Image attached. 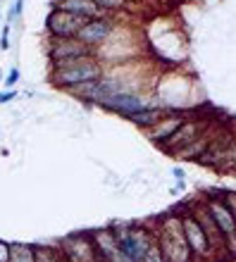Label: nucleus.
<instances>
[{"label":"nucleus","mask_w":236,"mask_h":262,"mask_svg":"<svg viewBox=\"0 0 236 262\" xmlns=\"http://www.w3.org/2000/svg\"><path fill=\"white\" fill-rule=\"evenodd\" d=\"M36 262H62V255L53 248H43V246H34Z\"/></svg>","instance_id":"nucleus-14"},{"label":"nucleus","mask_w":236,"mask_h":262,"mask_svg":"<svg viewBox=\"0 0 236 262\" xmlns=\"http://www.w3.org/2000/svg\"><path fill=\"white\" fill-rule=\"evenodd\" d=\"M19 76H22V72L17 67H12V69H10V74L5 76V86H10V89H12L14 83L19 81Z\"/></svg>","instance_id":"nucleus-18"},{"label":"nucleus","mask_w":236,"mask_h":262,"mask_svg":"<svg viewBox=\"0 0 236 262\" xmlns=\"http://www.w3.org/2000/svg\"><path fill=\"white\" fill-rule=\"evenodd\" d=\"M0 48H3V50H7V48H10V27H5V29H3V38H0Z\"/></svg>","instance_id":"nucleus-21"},{"label":"nucleus","mask_w":236,"mask_h":262,"mask_svg":"<svg viewBox=\"0 0 236 262\" xmlns=\"http://www.w3.org/2000/svg\"><path fill=\"white\" fill-rule=\"evenodd\" d=\"M222 198H224V203L229 205L231 214H234V220H236V191H227V193H222Z\"/></svg>","instance_id":"nucleus-17"},{"label":"nucleus","mask_w":236,"mask_h":262,"mask_svg":"<svg viewBox=\"0 0 236 262\" xmlns=\"http://www.w3.org/2000/svg\"><path fill=\"white\" fill-rule=\"evenodd\" d=\"M103 12H117V10H122V7L126 5V0H93Z\"/></svg>","instance_id":"nucleus-15"},{"label":"nucleus","mask_w":236,"mask_h":262,"mask_svg":"<svg viewBox=\"0 0 236 262\" xmlns=\"http://www.w3.org/2000/svg\"><path fill=\"white\" fill-rule=\"evenodd\" d=\"M179 222H181V231H184V238H186L188 248H191V253H194V257H210L212 253H215V248H212V243H210L208 234H205V229H203V224L198 222V217H196L194 210H188V212H181L179 214Z\"/></svg>","instance_id":"nucleus-5"},{"label":"nucleus","mask_w":236,"mask_h":262,"mask_svg":"<svg viewBox=\"0 0 236 262\" xmlns=\"http://www.w3.org/2000/svg\"><path fill=\"white\" fill-rule=\"evenodd\" d=\"M112 29H115V24H112L110 19H105V17H96V19L83 21L81 29L77 31L74 38H79L83 46H89V48L93 50L96 46H100V43H105L108 38H110Z\"/></svg>","instance_id":"nucleus-10"},{"label":"nucleus","mask_w":236,"mask_h":262,"mask_svg":"<svg viewBox=\"0 0 236 262\" xmlns=\"http://www.w3.org/2000/svg\"><path fill=\"white\" fill-rule=\"evenodd\" d=\"M174 177H177V179H184V172H181V169H174Z\"/></svg>","instance_id":"nucleus-22"},{"label":"nucleus","mask_w":236,"mask_h":262,"mask_svg":"<svg viewBox=\"0 0 236 262\" xmlns=\"http://www.w3.org/2000/svg\"><path fill=\"white\" fill-rule=\"evenodd\" d=\"M0 19H3V14H0Z\"/></svg>","instance_id":"nucleus-25"},{"label":"nucleus","mask_w":236,"mask_h":262,"mask_svg":"<svg viewBox=\"0 0 236 262\" xmlns=\"http://www.w3.org/2000/svg\"><path fill=\"white\" fill-rule=\"evenodd\" d=\"M205 210H208V214L212 217V222H215L217 231H220V236H222L224 248H229L231 253H236V220H234V214H231L229 205L224 203L222 193L220 195H208V200H205Z\"/></svg>","instance_id":"nucleus-4"},{"label":"nucleus","mask_w":236,"mask_h":262,"mask_svg":"<svg viewBox=\"0 0 236 262\" xmlns=\"http://www.w3.org/2000/svg\"><path fill=\"white\" fill-rule=\"evenodd\" d=\"M103 76V64L98 62L93 55L81 57V60H74L70 64H62V67H53L50 72V83L57 86V89H77L81 83L96 81Z\"/></svg>","instance_id":"nucleus-2"},{"label":"nucleus","mask_w":236,"mask_h":262,"mask_svg":"<svg viewBox=\"0 0 236 262\" xmlns=\"http://www.w3.org/2000/svg\"><path fill=\"white\" fill-rule=\"evenodd\" d=\"M60 255H62L67 262H100V257H98V250H96V246H93V238H91V234L67 236V238L62 241Z\"/></svg>","instance_id":"nucleus-7"},{"label":"nucleus","mask_w":236,"mask_h":262,"mask_svg":"<svg viewBox=\"0 0 236 262\" xmlns=\"http://www.w3.org/2000/svg\"><path fill=\"white\" fill-rule=\"evenodd\" d=\"M10 262H36L34 246H27V243H12V248H10Z\"/></svg>","instance_id":"nucleus-13"},{"label":"nucleus","mask_w":236,"mask_h":262,"mask_svg":"<svg viewBox=\"0 0 236 262\" xmlns=\"http://www.w3.org/2000/svg\"><path fill=\"white\" fill-rule=\"evenodd\" d=\"M100 107L117 112V115H124V117H132L136 112L146 110L148 100L143 96H139L136 91H119V93H112L110 98H105L100 103Z\"/></svg>","instance_id":"nucleus-9"},{"label":"nucleus","mask_w":236,"mask_h":262,"mask_svg":"<svg viewBox=\"0 0 236 262\" xmlns=\"http://www.w3.org/2000/svg\"><path fill=\"white\" fill-rule=\"evenodd\" d=\"M91 48L83 46L79 38H53L48 48V57L53 67H62V64H70L74 60H81V57H89Z\"/></svg>","instance_id":"nucleus-6"},{"label":"nucleus","mask_w":236,"mask_h":262,"mask_svg":"<svg viewBox=\"0 0 236 262\" xmlns=\"http://www.w3.org/2000/svg\"><path fill=\"white\" fill-rule=\"evenodd\" d=\"M0 81H3V72H0Z\"/></svg>","instance_id":"nucleus-23"},{"label":"nucleus","mask_w":236,"mask_h":262,"mask_svg":"<svg viewBox=\"0 0 236 262\" xmlns=\"http://www.w3.org/2000/svg\"><path fill=\"white\" fill-rule=\"evenodd\" d=\"M0 3H3V0H0Z\"/></svg>","instance_id":"nucleus-26"},{"label":"nucleus","mask_w":236,"mask_h":262,"mask_svg":"<svg viewBox=\"0 0 236 262\" xmlns=\"http://www.w3.org/2000/svg\"><path fill=\"white\" fill-rule=\"evenodd\" d=\"M10 248H12V243L0 238V262H10Z\"/></svg>","instance_id":"nucleus-19"},{"label":"nucleus","mask_w":236,"mask_h":262,"mask_svg":"<svg viewBox=\"0 0 236 262\" xmlns=\"http://www.w3.org/2000/svg\"><path fill=\"white\" fill-rule=\"evenodd\" d=\"M14 98H17V91H3V93H0V105L10 103V100H14Z\"/></svg>","instance_id":"nucleus-20"},{"label":"nucleus","mask_w":236,"mask_h":262,"mask_svg":"<svg viewBox=\"0 0 236 262\" xmlns=\"http://www.w3.org/2000/svg\"><path fill=\"white\" fill-rule=\"evenodd\" d=\"M141 262H165V257H162V253H160L158 248V243L153 241V246L146 250V255L141 257Z\"/></svg>","instance_id":"nucleus-16"},{"label":"nucleus","mask_w":236,"mask_h":262,"mask_svg":"<svg viewBox=\"0 0 236 262\" xmlns=\"http://www.w3.org/2000/svg\"><path fill=\"white\" fill-rule=\"evenodd\" d=\"M117 248L122 255H126L129 260L141 262V257L146 255V250L153 246L155 234L153 229H143V227H122V229H112Z\"/></svg>","instance_id":"nucleus-3"},{"label":"nucleus","mask_w":236,"mask_h":262,"mask_svg":"<svg viewBox=\"0 0 236 262\" xmlns=\"http://www.w3.org/2000/svg\"><path fill=\"white\" fill-rule=\"evenodd\" d=\"M162 117H167L165 112H160V110H153V107H146V110H141L136 112V115H132V122L136 126H141V129H151V126H155Z\"/></svg>","instance_id":"nucleus-12"},{"label":"nucleus","mask_w":236,"mask_h":262,"mask_svg":"<svg viewBox=\"0 0 236 262\" xmlns=\"http://www.w3.org/2000/svg\"><path fill=\"white\" fill-rule=\"evenodd\" d=\"M83 21L86 19L79 17V14H72V12H67V10L53 7V12H50L48 19H46V31L50 34V38H74Z\"/></svg>","instance_id":"nucleus-8"},{"label":"nucleus","mask_w":236,"mask_h":262,"mask_svg":"<svg viewBox=\"0 0 236 262\" xmlns=\"http://www.w3.org/2000/svg\"><path fill=\"white\" fill-rule=\"evenodd\" d=\"M158 222L160 224L158 229H153V234L165 262H194V253H191L186 238H184V231H181L179 212L165 214Z\"/></svg>","instance_id":"nucleus-1"},{"label":"nucleus","mask_w":236,"mask_h":262,"mask_svg":"<svg viewBox=\"0 0 236 262\" xmlns=\"http://www.w3.org/2000/svg\"><path fill=\"white\" fill-rule=\"evenodd\" d=\"M62 262H67V260H65V257H62Z\"/></svg>","instance_id":"nucleus-24"},{"label":"nucleus","mask_w":236,"mask_h":262,"mask_svg":"<svg viewBox=\"0 0 236 262\" xmlns=\"http://www.w3.org/2000/svg\"><path fill=\"white\" fill-rule=\"evenodd\" d=\"M53 7L57 10H67L72 14H79L83 19H96L103 17V10L93 3V0H53Z\"/></svg>","instance_id":"nucleus-11"}]
</instances>
